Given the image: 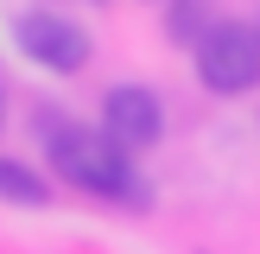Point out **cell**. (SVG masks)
Here are the masks:
<instances>
[{
    "label": "cell",
    "mask_w": 260,
    "mask_h": 254,
    "mask_svg": "<svg viewBox=\"0 0 260 254\" xmlns=\"http://www.w3.org/2000/svg\"><path fill=\"white\" fill-rule=\"evenodd\" d=\"M45 146H51V172L63 184L89 190V197H108V203H146L134 152L121 140H108L102 127H51Z\"/></svg>",
    "instance_id": "obj_1"
},
{
    "label": "cell",
    "mask_w": 260,
    "mask_h": 254,
    "mask_svg": "<svg viewBox=\"0 0 260 254\" xmlns=\"http://www.w3.org/2000/svg\"><path fill=\"white\" fill-rule=\"evenodd\" d=\"M197 76L210 96H248L260 89V32L241 19H216L197 45Z\"/></svg>",
    "instance_id": "obj_2"
},
{
    "label": "cell",
    "mask_w": 260,
    "mask_h": 254,
    "mask_svg": "<svg viewBox=\"0 0 260 254\" xmlns=\"http://www.w3.org/2000/svg\"><path fill=\"white\" fill-rule=\"evenodd\" d=\"M13 38H19V51L32 64H45V70H57V76H70V70L89 64V32L70 25L63 13H19V19H13Z\"/></svg>",
    "instance_id": "obj_3"
},
{
    "label": "cell",
    "mask_w": 260,
    "mask_h": 254,
    "mask_svg": "<svg viewBox=\"0 0 260 254\" xmlns=\"http://www.w3.org/2000/svg\"><path fill=\"white\" fill-rule=\"evenodd\" d=\"M102 134L121 140L127 152L159 146V134H165V102L152 96V89H140V83L108 89V96H102Z\"/></svg>",
    "instance_id": "obj_4"
},
{
    "label": "cell",
    "mask_w": 260,
    "mask_h": 254,
    "mask_svg": "<svg viewBox=\"0 0 260 254\" xmlns=\"http://www.w3.org/2000/svg\"><path fill=\"white\" fill-rule=\"evenodd\" d=\"M216 25L210 0H172V19H165V32H172V45H203V32Z\"/></svg>",
    "instance_id": "obj_5"
},
{
    "label": "cell",
    "mask_w": 260,
    "mask_h": 254,
    "mask_svg": "<svg viewBox=\"0 0 260 254\" xmlns=\"http://www.w3.org/2000/svg\"><path fill=\"white\" fill-rule=\"evenodd\" d=\"M45 197H51V184L32 172V165L0 159V203H45Z\"/></svg>",
    "instance_id": "obj_6"
},
{
    "label": "cell",
    "mask_w": 260,
    "mask_h": 254,
    "mask_svg": "<svg viewBox=\"0 0 260 254\" xmlns=\"http://www.w3.org/2000/svg\"><path fill=\"white\" fill-rule=\"evenodd\" d=\"M0 121H7V102H0Z\"/></svg>",
    "instance_id": "obj_7"
},
{
    "label": "cell",
    "mask_w": 260,
    "mask_h": 254,
    "mask_svg": "<svg viewBox=\"0 0 260 254\" xmlns=\"http://www.w3.org/2000/svg\"><path fill=\"white\" fill-rule=\"evenodd\" d=\"M254 32H260V19H254Z\"/></svg>",
    "instance_id": "obj_8"
}]
</instances>
